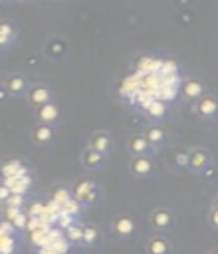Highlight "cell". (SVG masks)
Returning <instances> with one entry per match:
<instances>
[{
	"label": "cell",
	"mask_w": 218,
	"mask_h": 254,
	"mask_svg": "<svg viewBox=\"0 0 218 254\" xmlns=\"http://www.w3.org/2000/svg\"><path fill=\"white\" fill-rule=\"evenodd\" d=\"M71 194L81 206H95L99 200V187L91 177H79L73 183Z\"/></svg>",
	"instance_id": "cell-1"
},
{
	"label": "cell",
	"mask_w": 218,
	"mask_h": 254,
	"mask_svg": "<svg viewBox=\"0 0 218 254\" xmlns=\"http://www.w3.org/2000/svg\"><path fill=\"white\" fill-rule=\"evenodd\" d=\"M149 224L153 230L164 234L168 230H172L176 226V214L170 210V208H164V206H157L149 212Z\"/></svg>",
	"instance_id": "cell-2"
},
{
	"label": "cell",
	"mask_w": 218,
	"mask_h": 254,
	"mask_svg": "<svg viewBox=\"0 0 218 254\" xmlns=\"http://www.w3.org/2000/svg\"><path fill=\"white\" fill-rule=\"evenodd\" d=\"M111 232L119 240H131L137 232V220L131 214H115L111 218Z\"/></svg>",
	"instance_id": "cell-3"
},
{
	"label": "cell",
	"mask_w": 218,
	"mask_h": 254,
	"mask_svg": "<svg viewBox=\"0 0 218 254\" xmlns=\"http://www.w3.org/2000/svg\"><path fill=\"white\" fill-rule=\"evenodd\" d=\"M192 113L202 121H214L218 119V99L212 93L202 95L198 101L192 103Z\"/></svg>",
	"instance_id": "cell-4"
},
{
	"label": "cell",
	"mask_w": 218,
	"mask_h": 254,
	"mask_svg": "<svg viewBox=\"0 0 218 254\" xmlns=\"http://www.w3.org/2000/svg\"><path fill=\"white\" fill-rule=\"evenodd\" d=\"M212 163V153L206 147H190L188 149V165L186 169L192 175H200L202 171H206Z\"/></svg>",
	"instance_id": "cell-5"
},
{
	"label": "cell",
	"mask_w": 218,
	"mask_h": 254,
	"mask_svg": "<svg viewBox=\"0 0 218 254\" xmlns=\"http://www.w3.org/2000/svg\"><path fill=\"white\" fill-rule=\"evenodd\" d=\"M24 97H26V101H28L30 107L38 109V107L54 101V91L46 83H34V85H30V89H28V93Z\"/></svg>",
	"instance_id": "cell-6"
},
{
	"label": "cell",
	"mask_w": 218,
	"mask_h": 254,
	"mask_svg": "<svg viewBox=\"0 0 218 254\" xmlns=\"http://www.w3.org/2000/svg\"><path fill=\"white\" fill-rule=\"evenodd\" d=\"M155 169H157V165H155L153 157H131V161H129V173L133 179H139V181L153 177Z\"/></svg>",
	"instance_id": "cell-7"
},
{
	"label": "cell",
	"mask_w": 218,
	"mask_h": 254,
	"mask_svg": "<svg viewBox=\"0 0 218 254\" xmlns=\"http://www.w3.org/2000/svg\"><path fill=\"white\" fill-rule=\"evenodd\" d=\"M30 139L36 147H52L57 141V131H55V127L36 123L30 129Z\"/></svg>",
	"instance_id": "cell-8"
},
{
	"label": "cell",
	"mask_w": 218,
	"mask_h": 254,
	"mask_svg": "<svg viewBox=\"0 0 218 254\" xmlns=\"http://www.w3.org/2000/svg\"><path fill=\"white\" fill-rule=\"evenodd\" d=\"M127 151L131 157H155L157 149L145 139L143 133H133L127 139Z\"/></svg>",
	"instance_id": "cell-9"
},
{
	"label": "cell",
	"mask_w": 218,
	"mask_h": 254,
	"mask_svg": "<svg viewBox=\"0 0 218 254\" xmlns=\"http://www.w3.org/2000/svg\"><path fill=\"white\" fill-rule=\"evenodd\" d=\"M145 254H174V244L168 236L157 232L145 240Z\"/></svg>",
	"instance_id": "cell-10"
},
{
	"label": "cell",
	"mask_w": 218,
	"mask_h": 254,
	"mask_svg": "<svg viewBox=\"0 0 218 254\" xmlns=\"http://www.w3.org/2000/svg\"><path fill=\"white\" fill-rule=\"evenodd\" d=\"M206 83L200 79V77H186L182 83H180V95L182 99L186 101H198L202 95H206Z\"/></svg>",
	"instance_id": "cell-11"
},
{
	"label": "cell",
	"mask_w": 218,
	"mask_h": 254,
	"mask_svg": "<svg viewBox=\"0 0 218 254\" xmlns=\"http://www.w3.org/2000/svg\"><path fill=\"white\" fill-rule=\"evenodd\" d=\"M89 147H91V149H95V151H99L101 155L109 157V155L115 151L113 135H111L109 131H103V129L93 131V133L89 135Z\"/></svg>",
	"instance_id": "cell-12"
},
{
	"label": "cell",
	"mask_w": 218,
	"mask_h": 254,
	"mask_svg": "<svg viewBox=\"0 0 218 254\" xmlns=\"http://www.w3.org/2000/svg\"><path fill=\"white\" fill-rule=\"evenodd\" d=\"M59 119H61V107L55 101H50V103L36 109V121L42 123V125L55 127L59 123Z\"/></svg>",
	"instance_id": "cell-13"
},
{
	"label": "cell",
	"mask_w": 218,
	"mask_h": 254,
	"mask_svg": "<svg viewBox=\"0 0 218 254\" xmlns=\"http://www.w3.org/2000/svg\"><path fill=\"white\" fill-rule=\"evenodd\" d=\"M143 135H145V139H147L157 151L168 143V131H166V127L161 125V123H151V125H147L145 131H143Z\"/></svg>",
	"instance_id": "cell-14"
},
{
	"label": "cell",
	"mask_w": 218,
	"mask_h": 254,
	"mask_svg": "<svg viewBox=\"0 0 218 254\" xmlns=\"http://www.w3.org/2000/svg\"><path fill=\"white\" fill-rule=\"evenodd\" d=\"M4 89L8 91V95L12 97H20V95H26L30 85H28V79L24 73H10L6 79H4Z\"/></svg>",
	"instance_id": "cell-15"
},
{
	"label": "cell",
	"mask_w": 218,
	"mask_h": 254,
	"mask_svg": "<svg viewBox=\"0 0 218 254\" xmlns=\"http://www.w3.org/2000/svg\"><path fill=\"white\" fill-rule=\"evenodd\" d=\"M79 161H81V167H83L85 171H99V169H103V167H105L107 157H105V155H101L99 151H95V149H91V147L87 145V147L81 151Z\"/></svg>",
	"instance_id": "cell-16"
},
{
	"label": "cell",
	"mask_w": 218,
	"mask_h": 254,
	"mask_svg": "<svg viewBox=\"0 0 218 254\" xmlns=\"http://www.w3.org/2000/svg\"><path fill=\"white\" fill-rule=\"evenodd\" d=\"M143 113H145L153 123H161V125H163V121H164L166 115H168V107H166L164 101L153 97V99L143 107Z\"/></svg>",
	"instance_id": "cell-17"
},
{
	"label": "cell",
	"mask_w": 218,
	"mask_h": 254,
	"mask_svg": "<svg viewBox=\"0 0 218 254\" xmlns=\"http://www.w3.org/2000/svg\"><path fill=\"white\" fill-rule=\"evenodd\" d=\"M44 52H46V56H48L50 60H59V58H63L65 52H67V40H65L63 36H52V38L46 42Z\"/></svg>",
	"instance_id": "cell-18"
},
{
	"label": "cell",
	"mask_w": 218,
	"mask_h": 254,
	"mask_svg": "<svg viewBox=\"0 0 218 254\" xmlns=\"http://www.w3.org/2000/svg\"><path fill=\"white\" fill-rule=\"evenodd\" d=\"M0 167H2V177H4V181L16 179V177H22V175H28L26 165H24L22 161H18V159L4 161V163H0Z\"/></svg>",
	"instance_id": "cell-19"
},
{
	"label": "cell",
	"mask_w": 218,
	"mask_h": 254,
	"mask_svg": "<svg viewBox=\"0 0 218 254\" xmlns=\"http://www.w3.org/2000/svg\"><path fill=\"white\" fill-rule=\"evenodd\" d=\"M16 42V26L10 20H0V50L12 48Z\"/></svg>",
	"instance_id": "cell-20"
},
{
	"label": "cell",
	"mask_w": 218,
	"mask_h": 254,
	"mask_svg": "<svg viewBox=\"0 0 218 254\" xmlns=\"http://www.w3.org/2000/svg\"><path fill=\"white\" fill-rule=\"evenodd\" d=\"M103 240V232L97 224L87 222L83 224V246H97Z\"/></svg>",
	"instance_id": "cell-21"
},
{
	"label": "cell",
	"mask_w": 218,
	"mask_h": 254,
	"mask_svg": "<svg viewBox=\"0 0 218 254\" xmlns=\"http://www.w3.org/2000/svg\"><path fill=\"white\" fill-rule=\"evenodd\" d=\"M12 192L16 194H28V189L32 185V177L30 175H22V177H16V179H8V181H2Z\"/></svg>",
	"instance_id": "cell-22"
},
{
	"label": "cell",
	"mask_w": 218,
	"mask_h": 254,
	"mask_svg": "<svg viewBox=\"0 0 218 254\" xmlns=\"http://www.w3.org/2000/svg\"><path fill=\"white\" fill-rule=\"evenodd\" d=\"M63 238L69 242V246H79V244H83V224H79V222H73L71 226H67L65 230H63Z\"/></svg>",
	"instance_id": "cell-23"
},
{
	"label": "cell",
	"mask_w": 218,
	"mask_h": 254,
	"mask_svg": "<svg viewBox=\"0 0 218 254\" xmlns=\"http://www.w3.org/2000/svg\"><path fill=\"white\" fill-rule=\"evenodd\" d=\"M159 73L163 77H176L178 75V64L174 60H161Z\"/></svg>",
	"instance_id": "cell-24"
},
{
	"label": "cell",
	"mask_w": 218,
	"mask_h": 254,
	"mask_svg": "<svg viewBox=\"0 0 218 254\" xmlns=\"http://www.w3.org/2000/svg\"><path fill=\"white\" fill-rule=\"evenodd\" d=\"M61 214H65V216H69V218H79V212H81V204L71 196L65 204H61V210H59Z\"/></svg>",
	"instance_id": "cell-25"
},
{
	"label": "cell",
	"mask_w": 218,
	"mask_h": 254,
	"mask_svg": "<svg viewBox=\"0 0 218 254\" xmlns=\"http://www.w3.org/2000/svg\"><path fill=\"white\" fill-rule=\"evenodd\" d=\"M18 240L16 236H0V254H16Z\"/></svg>",
	"instance_id": "cell-26"
},
{
	"label": "cell",
	"mask_w": 218,
	"mask_h": 254,
	"mask_svg": "<svg viewBox=\"0 0 218 254\" xmlns=\"http://www.w3.org/2000/svg\"><path fill=\"white\" fill-rule=\"evenodd\" d=\"M71 196H73V194H71L69 189H65V187H55V190H54V194H52V202H55V204L61 208V204H65Z\"/></svg>",
	"instance_id": "cell-27"
},
{
	"label": "cell",
	"mask_w": 218,
	"mask_h": 254,
	"mask_svg": "<svg viewBox=\"0 0 218 254\" xmlns=\"http://www.w3.org/2000/svg\"><path fill=\"white\" fill-rule=\"evenodd\" d=\"M28 220H30L28 212H24V210H22V212L12 220V226L16 228V232H18V230H26V228H28Z\"/></svg>",
	"instance_id": "cell-28"
},
{
	"label": "cell",
	"mask_w": 218,
	"mask_h": 254,
	"mask_svg": "<svg viewBox=\"0 0 218 254\" xmlns=\"http://www.w3.org/2000/svg\"><path fill=\"white\" fill-rule=\"evenodd\" d=\"M26 204V194H16V192H12L10 194V198L6 200V204L4 206H14V208H22Z\"/></svg>",
	"instance_id": "cell-29"
},
{
	"label": "cell",
	"mask_w": 218,
	"mask_h": 254,
	"mask_svg": "<svg viewBox=\"0 0 218 254\" xmlns=\"http://www.w3.org/2000/svg\"><path fill=\"white\" fill-rule=\"evenodd\" d=\"M174 163L178 167H184L186 169V165H188V149H176L174 151Z\"/></svg>",
	"instance_id": "cell-30"
},
{
	"label": "cell",
	"mask_w": 218,
	"mask_h": 254,
	"mask_svg": "<svg viewBox=\"0 0 218 254\" xmlns=\"http://www.w3.org/2000/svg\"><path fill=\"white\" fill-rule=\"evenodd\" d=\"M22 212V208H14V206H2V220H8L12 222L18 214Z\"/></svg>",
	"instance_id": "cell-31"
},
{
	"label": "cell",
	"mask_w": 218,
	"mask_h": 254,
	"mask_svg": "<svg viewBox=\"0 0 218 254\" xmlns=\"http://www.w3.org/2000/svg\"><path fill=\"white\" fill-rule=\"evenodd\" d=\"M206 222L214 228V230H218V210H208V214H206Z\"/></svg>",
	"instance_id": "cell-32"
},
{
	"label": "cell",
	"mask_w": 218,
	"mask_h": 254,
	"mask_svg": "<svg viewBox=\"0 0 218 254\" xmlns=\"http://www.w3.org/2000/svg\"><path fill=\"white\" fill-rule=\"evenodd\" d=\"M10 194H12V190H10L4 183H0V204H2V206L6 204V200L10 198Z\"/></svg>",
	"instance_id": "cell-33"
},
{
	"label": "cell",
	"mask_w": 218,
	"mask_h": 254,
	"mask_svg": "<svg viewBox=\"0 0 218 254\" xmlns=\"http://www.w3.org/2000/svg\"><path fill=\"white\" fill-rule=\"evenodd\" d=\"M36 254H57V252H55V250H54L50 244H46V246H40Z\"/></svg>",
	"instance_id": "cell-34"
},
{
	"label": "cell",
	"mask_w": 218,
	"mask_h": 254,
	"mask_svg": "<svg viewBox=\"0 0 218 254\" xmlns=\"http://www.w3.org/2000/svg\"><path fill=\"white\" fill-rule=\"evenodd\" d=\"M6 97H10V95H8V91L4 89V85H0V103H2Z\"/></svg>",
	"instance_id": "cell-35"
},
{
	"label": "cell",
	"mask_w": 218,
	"mask_h": 254,
	"mask_svg": "<svg viewBox=\"0 0 218 254\" xmlns=\"http://www.w3.org/2000/svg\"><path fill=\"white\" fill-rule=\"evenodd\" d=\"M210 208H212V210H218V194L212 198V202H210Z\"/></svg>",
	"instance_id": "cell-36"
},
{
	"label": "cell",
	"mask_w": 218,
	"mask_h": 254,
	"mask_svg": "<svg viewBox=\"0 0 218 254\" xmlns=\"http://www.w3.org/2000/svg\"><path fill=\"white\" fill-rule=\"evenodd\" d=\"M204 254H218V248H208Z\"/></svg>",
	"instance_id": "cell-37"
},
{
	"label": "cell",
	"mask_w": 218,
	"mask_h": 254,
	"mask_svg": "<svg viewBox=\"0 0 218 254\" xmlns=\"http://www.w3.org/2000/svg\"><path fill=\"white\" fill-rule=\"evenodd\" d=\"M4 181V177H2V167H0V183Z\"/></svg>",
	"instance_id": "cell-38"
},
{
	"label": "cell",
	"mask_w": 218,
	"mask_h": 254,
	"mask_svg": "<svg viewBox=\"0 0 218 254\" xmlns=\"http://www.w3.org/2000/svg\"><path fill=\"white\" fill-rule=\"evenodd\" d=\"M0 212H2V204H0Z\"/></svg>",
	"instance_id": "cell-39"
}]
</instances>
